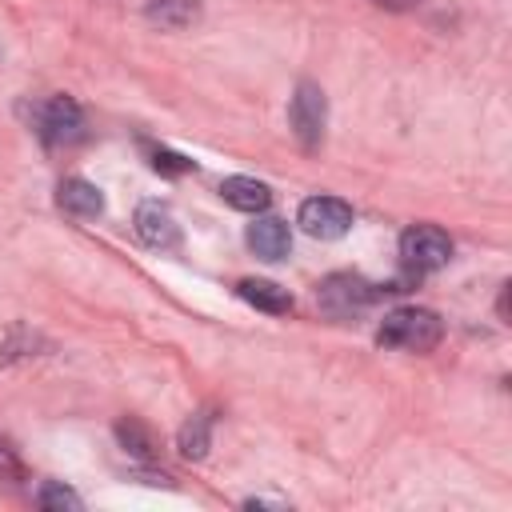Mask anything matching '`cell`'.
<instances>
[{"mask_svg": "<svg viewBox=\"0 0 512 512\" xmlns=\"http://www.w3.org/2000/svg\"><path fill=\"white\" fill-rule=\"evenodd\" d=\"M208 436H212V416H208V412H196V416L180 428V456L200 460V456L208 452Z\"/></svg>", "mask_w": 512, "mask_h": 512, "instance_id": "4fadbf2b", "label": "cell"}, {"mask_svg": "<svg viewBox=\"0 0 512 512\" xmlns=\"http://www.w3.org/2000/svg\"><path fill=\"white\" fill-rule=\"evenodd\" d=\"M36 128H40L48 148H64V144H76L84 136V112L72 96H52L48 104H40Z\"/></svg>", "mask_w": 512, "mask_h": 512, "instance_id": "277c9868", "label": "cell"}, {"mask_svg": "<svg viewBox=\"0 0 512 512\" xmlns=\"http://www.w3.org/2000/svg\"><path fill=\"white\" fill-rule=\"evenodd\" d=\"M144 20L160 24V28H192L200 20V0H148L144 4Z\"/></svg>", "mask_w": 512, "mask_h": 512, "instance_id": "8fae6325", "label": "cell"}, {"mask_svg": "<svg viewBox=\"0 0 512 512\" xmlns=\"http://www.w3.org/2000/svg\"><path fill=\"white\" fill-rule=\"evenodd\" d=\"M36 504L40 508H52V512H76L80 508V496L72 492V488H64V484H44L40 492H36Z\"/></svg>", "mask_w": 512, "mask_h": 512, "instance_id": "5bb4252c", "label": "cell"}, {"mask_svg": "<svg viewBox=\"0 0 512 512\" xmlns=\"http://www.w3.org/2000/svg\"><path fill=\"white\" fill-rule=\"evenodd\" d=\"M288 120H292V132L304 148H316L324 140V120H328V100L320 92V84L312 80H300L296 84V96L288 104Z\"/></svg>", "mask_w": 512, "mask_h": 512, "instance_id": "3957f363", "label": "cell"}, {"mask_svg": "<svg viewBox=\"0 0 512 512\" xmlns=\"http://www.w3.org/2000/svg\"><path fill=\"white\" fill-rule=\"evenodd\" d=\"M248 248L260 256V260H284L292 252V232L280 216H256L248 224Z\"/></svg>", "mask_w": 512, "mask_h": 512, "instance_id": "ba28073f", "label": "cell"}, {"mask_svg": "<svg viewBox=\"0 0 512 512\" xmlns=\"http://www.w3.org/2000/svg\"><path fill=\"white\" fill-rule=\"evenodd\" d=\"M152 168H156V172H168V176H184V172H192L196 164H192L188 156H176V152H164V148H160V152H152Z\"/></svg>", "mask_w": 512, "mask_h": 512, "instance_id": "9a60e30c", "label": "cell"}, {"mask_svg": "<svg viewBox=\"0 0 512 512\" xmlns=\"http://www.w3.org/2000/svg\"><path fill=\"white\" fill-rule=\"evenodd\" d=\"M236 292H240L244 304L260 308V312H268V316H284V312H292V292L280 288V284H272V280H240Z\"/></svg>", "mask_w": 512, "mask_h": 512, "instance_id": "9c48e42d", "label": "cell"}, {"mask_svg": "<svg viewBox=\"0 0 512 512\" xmlns=\"http://www.w3.org/2000/svg\"><path fill=\"white\" fill-rule=\"evenodd\" d=\"M372 4H380V8H388V12H408V8H416L420 0H372Z\"/></svg>", "mask_w": 512, "mask_h": 512, "instance_id": "e0dca14e", "label": "cell"}, {"mask_svg": "<svg viewBox=\"0 0 512 512\" xmlns=\"http://www.w3.org/2000/svg\"><path fill=\"white\" fill-rule=\"evenodd\" d=\"M116 432H120V440H124V444H132V452H136V456H148V452H152V448H148V436H144L132 420H128V424H120Z\"/></svg>", "mask_w": 512, "mask_h": 512, "instance_id": "2e32d148", "label": "cell"}, {"mask_svg": "<svg viewBox=\"0 0 512 512\" xmlns=\"http://www.w3.org/2000/svg\"><path fill=\"white\" fill-rule=\"evenodd\" d=\"M300 228L316 240H340L352 228V208L340 196H308L300 204Z\"/></svg>", "mask_w": 512, "mask_h": 512, "instance_id": "5b68a950", "label": "cell"}, {"mask_svg": "<svg viewBox=\"0 0 512 512\" xmlns=\"http://www.w3.org/2000/svg\"><path fill=\"white\" fill-rule=\"evenodd\" d=\"M376 340H380L384 348H396V352H432V348L444 340V320H440L432 308L404 304V308H392V312L380 320Z\"/></svg>", "mask_w": 512, "mask_h": 512, "instance_id": "6da1fadb", "label": "cell"}, {"mask_svg": "<svg viewBox=\"0 0 512 512\" xmlns=\"http://www.w3.org/2000/svg\"><path fill=\"white\" fill-rule=\"evenodd\" d=\"M60 208L64 212H72V216H100L104 212V196H100V188L96 184H88V180H80V176H68L64 184H60Z\"/></svg>", "mask_w": 512, "mask_h": 512, "instance_id": "7c38bea8", "label": "cell"}, {"mask_svg": "<svg viewBox=\"0 0 512 512\" xmlns=\"http://www.w3.org/2000/svg\"><path fill=\"white\" fill-rule=\"evenodd\" d=\"M220 196H224V204H232V208H240V212H264V208L272 204L268 184H260V180H252V176H228V180L220 184Z\"/></svg>", "mask_w": 512, "mask_h": 512, "instance_id": "30bf717a", "label": "cell"}, {"mask_svg": "<svg viewBox=\"0 0 512 512\" xmlns=\"http://www.w3.org/2000/svg\"><path fill=\"white\" fill-rule=\"evenodd\" d=\"M400 256L412 272H436L452 260V240L444 228L436 224H412L404 236H400Z\"/></svg>", "mask_w": 512, "mask_h": 512, "instance_id": "7a4b0ae2", "label": "cell"}, {"mask_svg": "<svg viewBox=\"0 0 512 512\" xmlns=\"http://www.w3.org/2000/svg\"><path fill=\"white\" fill-rule=\"evenodd\" d=\"M316 296H320V308L328 316H352V312H360V308H368L376 300V288L368 280H360V276L340 272V276H328Z\"/></svg>", "mask_w": 512, "mask_h": 512, "instance_id": "8992f818", "label": "cell"}, {"mask_svg": "<svg viewBox=\"0 0 512 512\" xmlns=\"http://www.w3.org/2000/svg\"><path fill=\"white\" fill-rule=\"evenodd\" d=\"M136 232H140V240L148 248H176L180 244V228H176L172 212L164 204H156V200H144L136 208Z\"/></svg>", "mask_w": 512, "mask_h": 512, "instance_id": "52a82bcc", "label": "cell"}]
</instances>
